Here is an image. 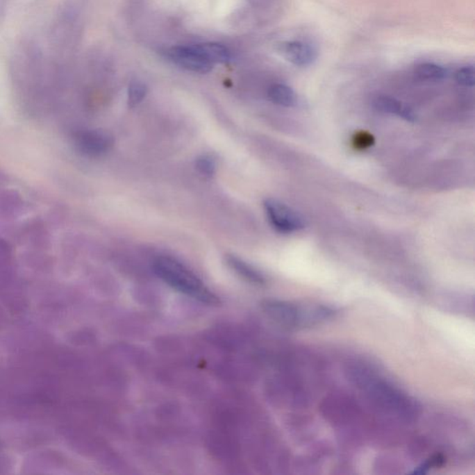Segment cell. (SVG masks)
I'll return each mask as SVG.
<instances>
[{"label": "cell", "instance_id": "6da1fadb", "mask_svg": "<svg viewBox=\"0 0 475 475\" xmlns=\"http://www.w3.org/2000/svg\"><path fill=\"white\" fill-rule=\"evenodd\" d=\"M264 313L281 327L305 328L322 324L335 316V309L324 305H299L281 300L262 303Z\"/></svg>", "mask_w": 475, "mask_h": 475}, {"label": "cell", "instance_id": "7a4b0ae2", "mask_svg": "<svg viewBox=\"0 0 475 475\" xmlns=\"http://www.w3.org/2000/svg\"><path fill=\"white\" fill-rule=\"evenodd\" d=\"M153 270L165 283L187 297L209 306L219 303L217 295L194 273L175 259L157 258L153 263Z\"/></svg>", "mask_w": 475, "mask_h": 475}, {"label": "cell", "instance_id": "3957f363", "mask_svg": "<svg viewBox=\"0 0 475 475\" xmlns=\"http://www.w3.org/2000/svg\"><path fill=\"white\" fill-rule=\"evenodd\" d=\"M264 207L270 224L278 232L292 233L306 228L305 218L281 201L267 199Z\"/></svg>", "mask_w": 475, "mask_h": 475}, {"label": "cell", "instance_id": "277c9868", "mask_svg": "<svg viewBox=\"0 0 475 475\" xmlns=\"http://www.w3.org/2000/svg\"><path fill=\"white\" fill-rule=\"evenodd\" d=\"M167 55L175 65L194 73H209L215 66L198 45L174 47Z\"/></svg>", "mask_w": 475, "mask_h": 475}, {"label": "cell", "instance_id": "5b68a950", "mask_svg": "<svg viewBox=\"0 0 475 475\" xmlns=\"http://www.w3.org/2000/svg\"><path fill=\"white\" fill-rule=\"evenodd\" d=\"M278 51L284 59L298 67L311 65L317 58L316 48L310 43L303 41L294 40L281 43Z\"/></svg>", "mask_w": 475, "mask_h": 475}, {"label": "cell", "instance_id": "8992f818", "mask_svg": "<svg viewBox=\"0 0 475 475\" xmlns=\"http://www.w3.org/2000/svg\"><path fill=\"white\" fill-rule=\"evenodd\" d=\"M374 105L380 112L399 115L408 122H414L416 120V116L410 107L405 106L401 102L391 97H377L374 99Z\"/></svg>", "mask_w": 475, "mask_h": 475}, {"label": "cell", "instance_id": "52a82bcc", "mask_svg": "<svg viewBox=\"0 0 475 475\" xmlns=\"http://www.w3.org/2000/svg\"><path fill=\"white\" fill-rule=\"evenodd\" d=\"M228 265L234 270L237 274L241 276L244 280L249 281L251 283L256 284V285H262L265 283L264 276L256 269L255 267L247 263V262L236 258L234 256H228L226 258Z\"/></svg>", "mask_w": 475, "mask_h": 475}, {"label": "cell", "instance_id": "ba28073f", "mask_svg": "<svg viewBox=\"0 0 475 475\" xmlns=\"http://www.w3.org/2000/svg\"><path fill=\"white\" fill-rule=\"evenodd\" d=\"M269 98L273 103L283 107H292L297 104V97L294 90L288 85L276 84L269 88Z\"/></svg>", "mask_w": 475, "mask_h": 475}, {"label": "cell", "instance_id": "9c48e42d", "mask_svg": "<svg viewBox=\"0 0 475 475\" xmlns=\"http://www.w3.org/2000/svg\"><path fill=\"white\" fill-rule=\"evenodd\" d=\"M112 139L106 133L94 132L85 137L84 146L91 153H103L112 147Z\"/></svg>", "mask_w": 475, "mask_h": 475}, {"label": "cell", "instance_id": "30bf717a", "mask_svg": "<svg viewBox=\"0 0 475 475\" xmlns=\"http://www.w3.org/2000/svg\"><path fill=\"white\" fill-rule=\"evenodd\" d=\"M199 48L203 51L208 60L214 65L228 62L231 54L225 46L217 43L198 44Z\"/></svg>", "mask_w": 475, "mask_h": 475}, {"label": "cell", "instance_id": "8fae6325", "mask_svg": "<svg viewBox=\"0 0 475 475\" xmlns=\"http://www.w3.org/2000/svg\"><path fill=\"white\" fill-rule=\"evenodd\" d=\"M415 74L419 78L424 80H441L447 76V71L435 63H422L417 66Z\"/></svg>", "mask_w": 475, "mask_h": 475}, {"label": "cell", "instance_id": "7c38bea8", "mask_svg": "<svg viewBox=\"0 0 475 475\" xmlns=\"http://www.w3.org/2000/svg\"><path fill=\"white\" fill-rule=\"evenodd\" d=\"M146 94H147V88L142 82H132L128 90L129 106H137L145 98Z\"/></svg>", "mask_w": 475, "mask_h": 475}, {"label": "cell", "instance_id": "4fadbf2b", "mask_svg": "<svg viewBox=\"0 0 475 475\" xmlns=\"http://www.w3.org/2000/svg\"><path fill=\"white\" fill-rule=\"evenodd\" d=\"M456 81L463 87H474L475 84V69L474 66H466L458 70L455 74Z\"/></svg>", "mask_w": 475, "mask_h": 475}, {"label": "cell", "instance_id": "5bb4252c", "mask_svg": "<svg viewBox=\"0 0 475 475\" xmlns=\"http://www.w3.org/2000/svg\"><path fill=\"white\" fill-rule=\"evenodd\" d=\"M374 137L367 131H358L353 135L352 144L356 150H366L374 146Z\"/></svg>", "mask_w": 475, "mask_h": 475}, {"label": "cell", "instance_id": "9a60e30c", "mask_svg": "<svg viewBox=\"0 0 475 475\" xmlns=\"http://www.w3.org/2000/svg\"><path fill=\"white\" fill-rule=\"evenodd\" d=\"M196 167L203 175L212 176L215 172V162L210 156H203L199 157L196 162Z\"/></svg>", "mask_w": 475, "mask_h": 475}]
</instances>
